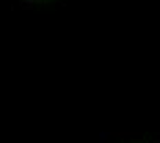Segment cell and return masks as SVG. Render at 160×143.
Wrapping results in <instances>:
<instances>
[{"label":"cell","instance_id":"obj_1","mask_svg":"<svg viewBox=\"0 0 160 143\" xmlns=\"http://www.w3.org/2000/svg\"><path fill=\"white\" fill-rule=\"evenodd\" d=\"M19 3L26 6H38V4H46V3H51V2H59V0H18Z\"/></svg>","mask_w":160,"mask_h":143}]
</instances>
